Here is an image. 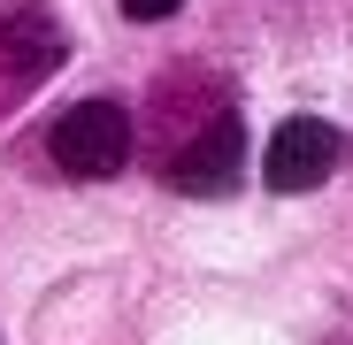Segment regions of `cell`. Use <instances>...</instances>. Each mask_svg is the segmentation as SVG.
I'll return each mask as SVG.
<instances>
[{
	"label": "cell",
	"instance_id": "6da1fadb",
	"mask_svg": "<svg viewBox=\"0 0 353 345\" xmlns=\"http://www.w3.org/2000/svg\"><path fill=\"white\" fill-rule=\"evenodd\" d=\"M46 161L77 185H100L131 161V107L123 100H77L46 123Z\"/></svg>",
	"mask_w": 353,
	"mask_h": 345
},
{
	"label": "cell",
	"instance_id": "7a4b0ae2",
	"mask_svg": "<svg viewBox=\"0 0 353 345\" xmlns=\"http://www.w3.org/2000/svg\"><path fill=\"white\" fill-rule=\"evenodd\" d=\"M239 177H246V123H239V107H215L208 123L161 161V185L185 192V200H223V192H239Z\"/></svg>",
	"mask_w": 353,
	"mask_h": 345
},
{
	"label": "cell",
	"instance_id": "3957f363",
	"mask_svg": "<svg viewBox=\"0 0 353 345\" xmlns=\"http://www.w3.org/2000/svg\"><path fill=\"white\" fill-rule=\"evenodd\" d=\"M62 54H70V31H62V16H54L46 0L0 8V107L23 100L46 70H62Z\"/></svg>",
	"mask_w": 353,
	"mask_h": 345
},
{
	"label": "cell",
	"instance_id": "277c9868",
	"mask_svg": "<svg viewBox=\"0 0 353 345\" xmlns=\"http://www.w3.org/2000/svg\"><path fill=\"white\" fill-rule=\"evenodd\" d=\"M338 154H345V138H338L330 115H284L276 138H269V154H261V177H269V192L292 200V192H315L338 169Z\"/></svg>",
	"mask_w": 353,
	"mask_h": 345
},
{
	"label": "cell",
	"instance_id": "5b68a950",
	"mask_svg": "<svg viewBox=\"0 0 353 345\" xmlns=\"http://www.w3.org/2000/svg\"><path fill=\"white\" fill-rule=\"evenodd\" d=\"M115 8H123L131 23H161V16H176V8H185V0H115Z\"/></svg>",
	"mask_w": 353,
	"mask_h": 345
}]
</instances>
